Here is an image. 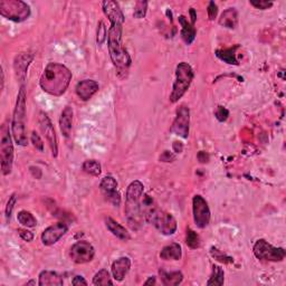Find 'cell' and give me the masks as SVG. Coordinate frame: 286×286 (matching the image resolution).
I'll use <instances>...</instances> for the list:
<instances>
[{
    "label": "cell",
    "mask_w": 286,
    "mask_h": 286,
    "mask_svg": "<svg viewBox=\"0 0 286 286\" xmlns=\"http://www.w3.org/2000/svg\"><path fill=\"white\" fill-rule=\"evenodd\" d=\"M18 234H19L20 238H22L23 241L27 242V243L32 242L33 239H34V234L32 232L27 231V229H22V228H20V229H18Z\"/></svg>",
    "instance_id": "cell-39"
},
{
    "label": "cell",
    "mask_w": 286,
    "mask_h": 286,
    "mask_svg": "<svg viewBox=\"0 0 286 286\" xmlns=\"http://www.w3.org/2000/svg\"><path fill=\"white\" fill-rule=\"evenodd\" d=\"M160 278L163 285L166 286H177L179 284H181L183 280V275L181 272H166V270L160 269L159 270Z\"/></svg>",
    "instance_id": "cell-24"
},
{
    "label": "cell",
    "mask_w": 286,
    "mask_h": 286,
    "mask_svg": "<svg viewBox=\"0 0 286 286\" xmlns=\"http://www.w3.org/2000/svg\"><path fill=\"white\" fill-rule=\"evenodd\" d=\"M189 127H190V110L185 104L180 105L176 112V119L171 126V132L176 135L187 139L189 136Z\"/></svg>",
    "instance_id": "cell-10"
},
{
    "label": "cell",
    "mask_w": 286,
    "mask_h": 286,
    "mask_svg": "<svg viewBox=\"0 0 286 286\" xmlns=\"http://www.w3.org/2000/svg\"><path fill=\"white\" fill-rule=\"evenodd\" d=\"M12 133L15 142L20 147H26L28 145V137L26 132V91L25 85L19 89L16 106L14 110L12 121Z\"/></svg>",
    "instance_id": "cell-4"
},
{
    "label": "cell",
    "mask_w": 286,
    "mask_h": 286,
    "mask_svg": "<svg viewBox=\"0 0 286 286\" xmlns=\"http://www.w3.org/2000/svg\"><path fill=\"white\" fill-rule=\"evenodd\" d=\"M190 16H191V24L195 26V23H196V19H197V14L195 12V9L190 8Z\"/></svg>",
    "instance_id": "cell-44"
},
{
    "label": "cell",
    "mask_w": 286,
    "mask_h": 286,
    "mask_svg": "<svg viewBox=\"0 0 286 286\" xmlns=\"http://www.w3.org/2000/svg\"><path fill=\"white\" fill-rule=\"evenodd\" d=\"M147 10H148V2H143V0L136 2L135 6H134L133 17L136 18V19L145 18L146 15H147Z\"/></svg>",
    "instance_id": "cell-31"
},
{
    "label": "cell",
    "mask_w": 286,
    "mask_h": 286,
    "mask_svg": "<svg viewBox=\"0 0 286 286\" xmlns=\"http://www.w3.org/2000/svg\"><path fill=\"white\" fill-rule=\"evenodd\" d=\"M214 115H216L217 120H218L219 122H225V121H226V120L228 119L229 111L226 109V107L219 105V106L217 107V111H216V113H214Z\"/></svg>",
    "instance_id": "cell-37"
},
{
    "label": "cell",
    "mask_w": 286,
    "mask_h": 286,
    "mask_svg": "<svg viewBox=\"0 0 286 286\" xmlns=\"http://www.w3.org/2000/svg\"><path fill=\"white\" fill-rule=\"evenodd\" d=\"M2 137H0V162H2V171L4 176L10 175L14 165V145L13 137L10 134L8 122L2 125Z\"/></svg>",
    "instance_id": "cell-6"
},
{
    "label": "cell",
    "mask_w": 286,
    "mask_h": 286,
    "mask_svg": "<svg viewBox=\"0 0 286 286\" xmlns=\"http://www.w3.org/2000/svg\"><path fill=\"white\" fill-rule=\"evenodd\" d=\"M107 33L109 32L106 30L105 24L103 22H101L98 27V34H96V43H98V45L102 46L105 43V40L107 39Z\"/></svg>",
    "instance_id": "cell-32"
},
{
    "label": "cell",
    "mask_w": 286,
    "mask_h": 286,
    "mask_svg": "<svg viewBox=\"0 0 286 286\" xmlns=\"http://www.w3.org/2000/svg\"><path fill=\"white\" fill-rule=\"evenodd\" d=\"M99 83L94 80H84L78 83L75 92L82 101H89L99 91Z\"/></svg>",
    "instance_id": "cell-16"
},
{
    "label": "cell",
    "mask_w": 286,
    "mask_h": 286,
    "mask_svg": "<svg viewBox=\"0 0 286 286\" xmlns=\"http://www.w3.org/2000/svg\"><path fill=\"white\" fill-rule=\"evenodd\" d=\"M237 48H238V45L234 46V47H231V48H226V49H217L216 56L225 63L231 64V65H238L237 58H236Z\"/></svg>",
    "instance_id": "cell-25"
},
{
    "label": "cell",
    "mask_w": 286,
    "mask_h": 286,
    "mask_svg": "<svg viewBox=\"0 0 286 286\" xmlns=\"http://www.w3.org/2000/svg\"><path fill=\"white\" fill-rule=\"evenodd\" d=\"M186 244L191 249H197V248L200 247V245H201L200 237H199V235L195 231H192L191 228H187Z\"/></svg>",
    "instance_id": "cell-29"
},
{
    "label": "cell",
    "mask_w": 286,
    "mask_h": 286,
    "mask_svg": "<svg viewBox=\"0 0 286 286\" xmlns=\"http://www.w3.org/2000/svg\"><path fill=\"white\" fill-rule=\"evenodd\" d=\"M82 169L84 172L89 173V175L93 177H99L102 172V168L99 161L96 160H86L84 161L83 166H82Z\"/></svg>",
    "instance_id": "cell-28"
},
{
    "label": "cell",
    "mask_w": 286,
    "mask_h": 286,
    "mask_svg": "<svg viewBox=\"0 0 286 286\" xmlns=\"http://www.w3.org/2000/svg\"><path fill=\"white\" fill-rule=\"evenodd\" d=\"M198 160L200 161L201 163H206L209 160V156L208 153H206L205 151H200L198 153Z\"/></svg>",
    "instance_id": "cell-42"
},
{
    "label": "cell",
    "mask_w": 286,
    "mask_h": 286,
    "mask_svg": "<svg viewBox=\"0 0 286 286\" xmlns=\"http://www.w3.org/2000/svg\"><path fill=\"white\" fill-rule=\"evenodd\" d=\"M179 24L181 25V38L187 45L192 44L196 38V29L191 23L188 22L185 16L179 17Z\"/></svg>",
    "instance_id": "cell-22"
},
{
    "label": "cell",
    "mask_w": 286,
    "mask_h": 286,
    "mask_svg": "<svg viewBox=\"0 0 286 286\" xmlns=\"http://www.w3.org/2000/svg\"><path fill=\"white\" fill-rule=\"evenodd\" d=\"M68 227L65 223H56L45 229L42 234V242L45 246H52L67 233Z\"/></svg>",
    "instance_id": "cell-14"
},
{
    "label": "cell",
    "mask_w": 286,
    "mask_h": 286,
    "mask_svg": "<svg viewBox=\"0 0 286 286\" xmlns=\"http://www.w3.org/2000/svg\"><path fill=\"white\" fill-rule=\"evenodd\" d=\"M208 17L210 20H213L214 18L217 17V14H218V6L213 2H210L208 5Z\"/></svg>",
    "instance_id": "cell-38"
},
{
    "label": "cell",
    "mask_w": 286,
    "mask_h": 286,
    "mask_svg": "<svg viewBox=\"0 0 286 286\" xmlns=\"http://www.w3.org/2000/svg\"><path fill=\"white\" fill-rule=\"evenodd\" d=\"M39 127L42 130L45 139L47 140L48 145L52 150L53 157H57L58 155V145H57V136H56V132L54 129V125L52 121L48 117V115L45 112H40L39 113Z\"/></svg>",
    "instance_id": "cell-12"
},
{
    "label": "cell",
    "mask_w": 286,
    "mask_h": 286,
    "mask_svg": "<svg viewBox=\"0 0 286 286\" xmlns=\"http://www.w3.org/2000/svg\"><path fill=\"white\" fill-rule=\"evenodd\" d=\"M16 201H17L16 193H13V195L9 197V200L7 202V206H6V211H5V212H6V218L7 219H10V217H12V213H13L15 205H16Z\"/></svg>",
    "instance_id": "cell-35"
},
{
    "label": "cell",
    "mask_w": 286,
    "mask_h": 286,
    "mask_svg": "<svg viewBox=\"0 0 286 286\" xmlns=\"http://www.w3.org/2000/svg\"><path fill=\"white\" fill-rule=\"evenodd\" d=\"M225 282V273L224 269L218 266V265H213L212 267V273L209 277L207 285L208 286H222L224 285Z\"/></svg>",
    "instance_id": "cell-26"
},
{
    "label": "cell",
    "mask_w": 286,
    "mask_h": 286,
    "mask_svg": "<svg viewBox=\"0 0 286 286\" xmlns=\"http://www.w3.org/2000/svg\"><path fill=\"white\" fill-rule=\"evenodd\" d=\"M100 189L107 201H110L112 205L119 207L121 203L120 193L117 191V181L112 176H106L100 183Z\"/></svg>",
    "instance_id": "cell-13"
},
{
    "label": "cell",
    "mask_w": 286,
    "mask_h": 286,
    "mask_svg": "<svg viewBox=\"0 0 286 286\" xmlns=\"http://www.w3.org/2000/svg\"><path fill=\"white\" fill-rule=\"evenodd\" d=\"M17 221L20 225H23L26 228H33L37 225V221H36L34 214L27 210L19 211L17 214Z\"/></svg>",
    "instance_id": "cell-27"
},
{
    "label": "cell",
    "mask_w": 286,
    "mask_h": 286,
    "mask_svg": "<svg viewBox=\"0 0 286 286\" xmlns=\"http://www.w3.org/2000/svg\"><path fill=\"white\" fill-rule=\"evenodd\" d=\"M219 25L221 26L228 28V29H235L238 25V13L235 8H228L222 14L221 18H219Z\"/></svg>",
    "instance_id": "cell-21"
},
{
    "label": "cell",
    "mask_w": 286,
    "mask_h": 286,
    "mask_svg": "<svg viewBox=\"0 0 286 286\" xmlns=\"http://www.w3.org/2000/svg\"><path fill=\"white\" fill-rule=\"evenodd\" d=\"M105 225H106V228L109 229V232L115 236L116 238L121 239V241L123 242H127L131 239L130 236V233L126 231V229L122 226L121 224H119L117 222H115L113 218L111 217H107L105 219Z\"/></svg>",
    "instance_id": "cell-18"
},
{
    "label": "cell",
    "mask_w": 286,
    "mask_h": 286,
    "mask_svg": "<svg viewBox=\"0 0 286 286\" xmlns=\"http://www.w3.org/2000/svg\"><path fill=\"white\" fill-rule=\"evenodd\" d=\"M143 183L139 180L132 181L126 189L125 193V207L124 214L129 226L137 231L143 223V216L141 211V199L143 196Z\"/></svg>",
    "instance_id": "cell-3"
},
{
    "label": "cell",
    "mask_w": 286,
    "mask_h": 286,
    "mask_svg": "<svg viewBox=\"0 0 286 286\" xmlns=\"http://www.w3.org/2000/svg\"><path fill=\"white\" fill-rule=\"evenodd\" d=\"M33 58L34 55L32 53H22L15 57V62H14L15 74H16V78L20 82H24L25 79H26L27 70Z\"/></svg>",
    "instance_id": "cell-15"
},
{
    "label": "cell",
    "mask_w": 286,
    "mask_h": 286,
    "mask_svg": "<svg viewBox=\"0 0 286 286\" xmlns=\"http://www.w3.org/2000/svg\"><path fill=\"white\" fill-rule=\"evenodd\" d=\"M0 15L12 22L23 23L30 16V7L22 0H2Z\"/></svg>",
    "instance_id": "cell-7"
},
{
    "label": "cell",
    "mask_w": 286,
    "mask_h": 286,
    "mask_svg": "<svg viewBox=\"0 0 286 286\" xmlns=\"http://www.w3.org/2000/svg\"><path fill=\"white\" fill-rule=\"evenodd\" d=\"M94 285H113V280L110 277V273L106 269H101L93 277Z\"/></svg>",
    "instance_id": "cell-30"
},
{
    "label": "cell",
    "mask_w": 286,
    "mask_h": 286,
    "mask_svg": "<svg viewBox=\"0 0 286 286\" xmlns=\"http://www.w3.org/2000/svg\"><path fill=\"white\" fill-rule=\"evenodd\" d=\"M63 284V277L53 270H43L39 274L38 285L40 286H62Z\"/></svg>",
    "instance_id": "cell-20"
},
{
    "label": "cell",
    "mask_w": 286,
    "mask_h": 286,
    "mask_svg": "<svg viewBox=\"0 0 286 286\" xmlns=\"http://www.w3.org/2000/svg\"><path fill=\"white\" fill-rule=\"evenodd\" d=\"M95 249L86 241L75 243L69 250V257L76 264H85L94 258Z\"/></svg>",
    "instance_id": "cell-11"
},
{
    "label": "cell",
    "mask_w": 286,
    "mask_h": 286,
    "mask_svg": "<svg viewBox=\"0 0 286 286\" xmlns=\"http://www.w3.org/2000/svg\"><path fill=\"white\" fill-rule=\"evenodd\" d=\"M26 285H36V282L35 280H30V282H28Z\"/></svg>",
    "instance_id": "cell-46"
},
{
    "label": "cell",
    "mask_w": 286,
    "mask_h": 286,
    "mask_svg": "<svg viewBox=\"0 0 286 286\" xmlns=\"http://www.w3.org/2000/svg\"><path fill=\"white\" fill-rule=\"evenodd\" d=\"M30 140H32V143H33L36 149H37L40 152L44 151V143H43L42 139H40L39 134L36 133L35 131L32 132V136H30Z\"/></svg>",
    "instance_id": "cell-36"
},
{
    "label": "cell",
    "mask_w": 286,
    "mask_h": 286,
    "mask_svg": "<svg viewBox=\"0 0 286 286\" xmlns=\"http://www.w3.org/2000/svg\"><path fill=\"white\" fill-rule=\"evenodd\" d=\"M72 284L78 286V285H88V282L84 279L83 276H75L72 280Z\"/></svg>",
    "instance_id": "cell-41"
},
{
    "label": "cell",
    "mask_w": 286,
    "mask_h": 286,
    "mask_svg": "<svg viewBox=\"0 0 286 286\" xmlns=\"http://www.w3.org/2000/svg\"><path fill=\"white\" fill-rule=\"evenodd\" d=\"M72 81V72L65 65L49 63L39 79L40 88L52 96L63 95Z\"/></svg>",
    "instance_id": "cell-2"
},
{
    "label": "cell",
    "mask_w": 286,
    "mask_h": 286,
    "mask_svg": "<svg viewBox=\"0 0 286 286\" xmlns=\"http://www.w3.org/2000/svg\"><path fill=\"white\" fill-rule=\"evenodd\" d=\"M254 255L258 259L268 260V262H282L285 258L286 252L284 248L274 247L265 239H258L253 247Z\"/></svg>",
    "instance_id": "cell-8"
},
{
    "label": "cell",
    "mask_w": 286,
    "mask_h": 286,
    "mask_svg": "<svg viewBox=\"0 0 286 286\" xmlns=\"http://www.w3.org/2000/svg\"><path fill=\"white\" fill-rule=\"evenodd\" d=\"M182 256V248L179 244L172 243L163 247L160 252V258L165 260H179Z\"/></svg>",
    "instance_id": "cell-23"
},
{
    "label": "cell",
    "mask_w": 286,
    "mask_h": 286,
    "mask_svg": "<svg viewBox=\"0 0 286 286\" xmlns=\"http://www.w3.org/2000/svg\"><path fill=\"white\" fill-rule=\"evenodd\" d=\"M102 9L111 23V27L107 33V47L110 57L119 73L126 72L131 65V57L122 45L124 15L122 13L120 5L114 0H105L102 3Z\"/></svg>",
    "instance_id": "cell-1"
},
{
    "label": "cell",
    "mask_w": 286,
    "mask_h": 286,
    "mask_svg": "<svg viewBox=\"0 0 286 286\" xmlns=\"http://www.w3.org/2000/svg\"><path fill=\"white\" fill-rule=\"evenodd\" d=\"M183 149V147L180 142H175L173 143V151H175L176 153H180Z\"/></svg>",
    "instance_id": "cell-43"
},
{
    "label": "cell",
    "mask_w": 286,
    "mask_h": 286,
    "mask_svg": "<svg viewBox=\"0 0 286 286\" xmlns=\"http://www.w3.org/2000/svg\"><path fill=\"white\" fill-rule=\"evenodd\" d=\"M131 268V259L129 257H120L112 264V275L117 282H122L125 278Z\"/></svg>",
    "instance_id": "cell-17"
},
{
    "label": "cell",
    "mask_w": 286,
    "mask_h": 286,
    "mask_svg": "<svg viewBox=\"0 0 286 286\" xmlns=\"http://www.w3.org/2000/svg\"><path fill=\"white\" fill-rule=\"evenodd\" d=\"M249 4L252 5L253 7L260 10H266L269 9L270 7H273V3L266 2V0H250Z\"/></svg>",
    "instance_id": "cell-34"
},
{
    "label": "cell",
    "mask_w": 286,
    "mask_h": 286,
    "mask_svg": "<svg viewBox=\"0 0 286 286\" xmlns=\"http://www.w3.org/2000/svg\"><path fill=\"white\" fill-rule=\"evenodd\" d=\"M73 126V109L70 106H65L59 117V129L65 137H68Z\"/></svg>",
    "instance_id": "cell-19"
},
{
    "label": "cell",
    "mask_w": 286,
    "mask_h": 286,
    "mask_svg": "<svg viewBox=\"0 0 286 286\" xmlns=\"http://www.w3.org/2000/svg\"><path fill=\"white\" fill-rule=\"evenodd\" d=\"M211 255L214 259H217L219 260V262L225 263V264H229V263L234 262V259L232 257L227 256V255H225L223 252H221V250L214 247L211 248Z\"/></svg>",
    "instance_id": "cell-33"
},
{
    "label": "cell",
    "mask_w": 286,
    "mask_h": 286,
    "mask_svg": "<svg viewBox=\"0 0 286 286\" xmlns=\"http://www.w3.org/2000/svg\"><path fill=\"white\" fill-rule=\"evenodd\" d=\"M176 159V156L172 155L170 151H165L162 153V156L160 157V160L163 162H172Z\"/></svg>",
    "instance_id": "cell-40"
},
{
    "label": "cell",
    "mask_w": 286,
    "mask_h": 286,
    "mask_svg": "<svg viewBox=\"0 0 286 286\" xmlns=\"http://www.w3.org/2000/svg\"><path fill=\"white\" fill-rule=\"evenodd\" d=\"M156 283H157V280H156V277H155V276L149 277V279L146 280V282H145L146 285H156Z\"/></svg>",
    "instance_id": "cell-45"
},
{
    "label": "cell",
    "mask_w": 286,
    "mask_h": 286,
    "mask_svg": "<svg viewBox=\"0 0 286 286\" xmlns=\"http://www.w3.org/2000/svg\"><path fill=\"white\" fill-rule=\"evenodd\" d=\"M192 212L193 221L198 228H206L210 223V209L205 198L200 195H196L192 199Z\"/></svg>",
    "instance_id": "cell-9"
},
{
    "label": "cell",
    "mask_w": 286,
    "mask_h": 286,
    "mask_svg": "<svg viewBox=\"0 0 286 286\" xmlns=\"http://www.w3.org/2000/svg\"><path fill=\"white\" fill-rule=\"evenodd\" d=\"M193 69L190 65L186 62H181L176 67V79L173 82L172 91L170 94V102L172 104L177 103L183 95L187 93V91L190 88L193 81Z\"/></svg>",
    "instance_id": "cell-5"
}]
</instances>
